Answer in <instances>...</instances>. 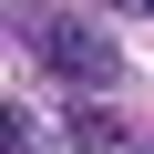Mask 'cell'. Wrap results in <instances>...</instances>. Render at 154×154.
<instances>
[{"label":"cell","instance_id":"1","mask_svg":"<svg viewBox=\"0 0 154 154\" xmlns=\"http://www.w3.org/2000/svg\"><path fill=\"white\" fill-rule=\"evenodd\" d=\"M31 51L62 72V82H82V93H103L113 72H123V51H113L93 21H72V11H41V21H31Z\"/></svg>","mask_w":154,"mask_h":154},{"label":"cell","instance_id":"2","mask_svg":"<svg viewBox=\"0 0 154 154\" xmlns=\"http://www.w3.org/2000/svg\"><path fill=\"white\" fill-rule=\"evenodd\" d=\"M72 144H82V154H144V144H134L113 113H72Z\"/></svg>","mask_w":154,"mask_h":154},{"label":"cell","instance_id":"3","mask_svg":"<svg viewBox=\"0 0 154 154\" xmlns=\"http://www.w3.org/2000/svg\"><path fill=\"white\" fill-rule=\"evenodd\" d=\"M0 154H41V144H31V123H21L11 103H0Z\"/></svg>","mask_w":154,"mask_h":154}]
</instances>
